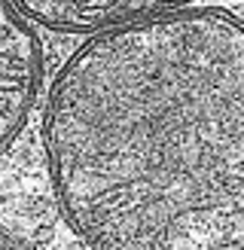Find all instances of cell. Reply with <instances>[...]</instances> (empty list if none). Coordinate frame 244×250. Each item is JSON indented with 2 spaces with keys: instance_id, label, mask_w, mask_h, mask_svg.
<instances>
[{
  "instance_id": "cell-1",
  "label": "cell",
  "mask_w": 244,
  "mask_h": 250,
  "mask_svg": "<svg viewBox=\"0 0 244 250\" xmlns=\"http://www.w3.org/2000/svg\"><path fill=\"white\" fill-rule=\"evenodd\" d=\"M46 153L101 250H244V21L183 9L95 34L49 92Z\"/></svg>"
},
{
  "instance_id": "cell-2",
  "label": "cell",
  "mask_w": 244,
  "mask_h": 250,
  "mask_svg": "<svg viewBox=\"0 0 244 250\" xmlns=\"http://www.w3.org/2000/svg\"><path fill=\"white\" fill-rule=\"evenodd\" d=\"M40 85V43L12 0H0V153L19 134Z\"/></svg>"
},
{
  "instance_id": "cell-3",
  "label": "cell",
  "mask_w": 244,
  "mask_h": 250,
  "mask_svg": "<svg viewBox=\"0 0 244 250\" xmlns=\"http://www.w3.org/2000/svg\"><path fill=\"white\" fill-rule=\"evenodd\" d=\"M21 16L55 31H113L122 24L168 16L192 0H12Z\"/></svg>"
},
{
  "instance_id": "cell-4",
  "label": "cell",
  "mask_w": 244,
  "mask_h": 250,
  "mask_svg": "<svg viewBox=\"0 0 244 250\" xmlns=\"http://www.w3.org/2000/svg\"><path fill=\"white\" fill-rule=\"evenodd\" d=\"M0 250H24V247H21L16 238H12L6 229H0Z\"/></svg>"
}]
</instances>
